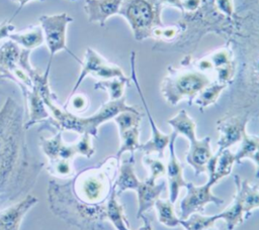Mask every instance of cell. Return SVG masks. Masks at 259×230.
<instances>
[{"label":"cell","instance_id":"cell-1","mask_svg":"<svg viewBox=\"0 0 259 230\" xmlns=\"http://www.w3.org/2000/svg\"><path fill=\"white\" fill-rule=\"evenodd\" d=\"M24 108L7 97L0 108V208L22 200L35 186L46 163L26 143Z\"/></svg>","mask_w":259,"mask_h":230},{"label":"cell","instance_id":"cell-2","mask_svg":"<svg viewBox=\"0 0 259 230\" xmlns=\"http://www.w3.org/2000/svg\"><path fill=\"white\" fill-rule=\"evenodd\" d=\"M49 208L55 216L79 230H103L106 203L90 205L79 200L73 192L71 179L60 184L50 181L47 190Z\"/></svg>","mask_w":259,"mask_h":230},{"label":"cell","instance_id":"cell-3","mask_svg":"<svg viewBox=\"0 0 259 230\" xmlns=\"http://www.w3.org/2000/svg\"><path fill=\"white\" fill-rule=\"evenodd\" d=\"M119 160L108 156L98 164L80 170L71 179L72 189L76 197L90 205L104 204L117 176Z\"/></svg>","mask_w":259,"mask_h":230},{"label":"cell","instance_id":"cell-4","mask_svg":"<svg viewBox=\"0 0 259 230\" xmlns=\"http://www.w3.org/2000/svg\"><path fill=\"white\" fill-rule=\"evenodd\" d=\"M209 84L210 80L201 72H184L165 78L161 91L168 103L177 105L185 98L192 101Z\"/></svg>","mask_w":259,"mask_h":230},{"label":"cell","instance_id":"cell-5","mask_svg":"<svg viewBox=\"0 0 259 230\" xmlns=\"http://www.w3.org/2000/svg\"><path fill=\"white\" fill-rule=\"evenodd\" d=\"M39 26L42 29L45 42L50 52L49 64L52 65L54 55L61 51H67L71 56L81 64V61L67 46V28L73 18L66 12L53 15H41L38 18Z\"/></svg>","mask_w":259,"mask_h":230},{"label":"cell","instance_id":"cell-6","mask_svg":"<svg viewBox=\"0 0 259 230\" xmlns=\"http://www.w3.org/2000/svg\"><path fill=\"white\" fill-rule=\"evenodd\" d=\"M87 76H93L101 80L125 78L122 70L119 67L107 63L97 51H95L91 47L86 48V51L84 54V61L81 62L80 74L69 96L76 93L81 83L84 81V79Z\"/></svg>","mask_w":259,"mask_h":230},{"label":"cell","instance_id":"cell-7","mask_svg":"<svg viewBox=\"0 0 259 230\" xmlns=\"http://www.w3.org/2000/svg\"><path fill=\"white\" fill-rule=\"evenodd\" d=\"M118 14L127 20L138 40L148 36L147 32L154 22L155 12L147 0H123Z\"/></svg>","mask_w":259,"mask_h":230},{"label":"cell","instance_id":"cell-8","mask_svg":"<svg viewBox=\"0 0 259 230\" xmlns=\"http://www.w3.org/2000/svg\"><path fill=\"white\" fill-rule=\"evenodd\" d=\"M213 185L206 182L204 185L195 186L192 183H187L186 196L180 202V219H187L191 214L203 213L205 206L208 203H213L217 206L224 204V200L217 197L211 192Z\"/></svg>","mask_w":259,"mask_h":230},{"label":"cell","instance_id":"cell-9","mask_svg":"<svg viewBox=\"0 0 259 230\" xmlns=\"http://www.w3.org/2000/svg\"><path fill=\"white\" fill-rule=\"evenodd\" d=\"M39 147L48 161L66 159L74 160L78 155L77 147L75 142L68 143L63 138L62 131H56L55 134L51 137H39Z\"/></svg>","mask_w":259,"mask_h":230},{"label":"cell","instance_id":"cell-10","mask_svg":"<svg viewBox=\"0 0 259 230\" xmlns=\"http://www.w3.org/2000/svg\"><path fill=\"white\" fill-rule=\"evenodd\" d=\"M131 61H132V72H133V79L136 83V87L139 91V94H140V97L143 101V104H144V107L146 109V112H147V115H148V118H149V122H150V125L152 127V137L151 139H149L146 143L144 144H141V147L140 149L143 150L146 154H150V153H153V152H157L158 153V156L160 158H162L164 156V151L166 149V147L168 146L169 144V141H170V138H171V134H164L162 133L158 127L156 126L154 120H153V117L149 111V108H148V105L146 103V100L143 96V93L141 91V88H140V85L137 81V78H136V73H135V52H132V58H131Z\"/></svg>","mask_w":259,"mask_h":230},{"label":"cell","instance_id":"cell-11","mask_svg":"<svg viewBox=\"0 0 259 230\" xmlns=\"http://www.w3.org/2000/svg\"><path fill=\"white\" fill-rule=\"evenodd\" d=\"M37 202V197L28 194L17 203L0 210V230H19L26 213Z\"/></svg>","mask_w":259,"mask_h":230},{"label":"cell","instance_id":"cell-12","mask_svg":"<svg viewBox=\"0 0 259 230\" xmlns=\"http://www.w3.org/2000/svg\"><path fill=\"white\" fill-rule=\"evenodd\" d=\"M177 137L176 132L171 133V138L169 141V161L166 166V177H167V183H168V189H169V200L174 204L178 198L179 192L181 188H185L187 186V183L184 180L183 177V166L178 160L175 150H174V143L175 139Z\"/></svg>","mask_w":259,"mask_h":230},{"label":"cell","instance_id":"cell-13","mask_svg":"<svg viewBox=\"0 0 259 230\" xmlns=\"http://www.w3.org/2000/svg\"><path fill=\"white\" fill-rule=\"evenodd\" d=\"M247 122L248 120L246 117L239 116L227 117L218 121L217 125L220 132L218 152L228 149L230 146L242 140L243 134L246 131Z\"/></svg>","mask_w":259,"mask_h":230},{"label":"cell","instance_id":"cell-14","mask_svg":"<svg viewBox=\"0 0 259 230\" xmlns=\"http://www.w3.org/2000/svg\"><path fill=\"white\" fill-rule=\"evenodd\" d=\"M213 156L210 148V137L196 139L189 143L186 161L193 168L195 176L206 172L207 163Z\"/></svg>","mask_w":259,"mask_h":230},{"label":"cell","instance_id":"cell-15","mask_svg":"<svg viewBox=\"0 0 259 230\" xmlns=\"http://www.w3.org/2000/svg\"><path fill=\"white\" fill-rule=\"evenodd\" d=\"M123 0H86L84 10L89 22H97L101 26L112 15L119 12Z\"/></svg>","mask_w":259,"mask_h":230},{"label":"cell","instance_id":"cell-16","mask_svg":"<svg viewBox=\"0 0 259 230\" xmlns=\"http://www.w3.org/2000/svg\"><path fill=\"white\" fill-rule=\"evenodd\" d=\"M166 188V182H162L161 184L157 185L156 181H153L149 178L141 181L140 186L137 189L138 195V215L137 217L140 218L146 211L152 208L156 201L160 198V195Z\"/></svg>","mask_w":259,"mask_h":230},{"label":"cell","instance_id":"cell-17","mask_svg":"<svg viewBox=\"0 0 259 230\" xmlns=\"http://www.w3.org/2000/svg\"><path fill=\"white\" fill-rule=\"evenodd\" d=\"M235 162V154L229 149L217 152L207 163L208 182L214 185L223 178L229 176Z\"/></svg>","mask_w":259,"mask_h":230},{"label":"cell","instance_id":"cell-18","mask_svg":"<svg viewBox=\"0 0 259 230\" xmlns=\"http://www.w3.org/2000/svg\"><path fill=\"white\" fill-rule=\"evenodd\" d=\"M134 165L135 157L133 154H131L128 158L123 159L118 165L117 176L113 183V187L117 195L128 190L137 191L138 187L140 186L141 181L138 179L136 175Z\"/></svg>","mask_w":259,"mask_h":230},{"label":"cell","instance_id":"cell-19","mask_svg":"<svg viewBox=\"0 0 259 230\" xmlns=\"http://www.w3.org/2000/svg\"><path fill=\"white\" fill-rule=\"evenodd\" d=\"M234 179H235V185H236V194H235L234 201L223 212L219 213L220 218L226 222L228 230H234L238 225L243 223L245 218L243 198L240 190L241 179L238 175H235Z\"/></svg>","mask_w":259,"mask_h":230},{"label":"cell","instance_id":"cell-20","mask_svg":"<svg viewBox=\"0 0 259 230\" xmlns=\"http://www.w3.org/2000/svg\"><path fill=\"white\" fill-rule=\"evenodd\" d=\"M8 38L27 50H33L45 42L44 32L39 25H32L17 32L14 31Z\"/></svg>","mask_w":259,"mask_h":230},{"label":"cell","instance_id":"cell-21","mask_svg":"<svg viewBox=\"0 0 259 230\" xmlns=\"http://www.w3.org/2000/svg\"><path fill=\"white\" fill-rule=\"evenodd\" d=\"M106 217L116 230H131L123 212V206L117 200V194L113 187L106 201Z\"/></svg>","mask_w":259,"mask_h":230},{"label":"cell","instance_id":"cell-22","mask_svg":"<svg viewBox=\"0 0 259 230\" xmlns=\"http://www.w3.org/2000/svg\"><path fill=\"white\" fill-rule=\"evenodd\" d=\"M241 147L235 154V161L250 158L256 164V178L259 179V137L250 136L245 131L241 140Z\"/></svg>","mask_w":259,"mask_h":230},{"label":"cell","instance_id":"cell-23","mask_svg":"<svg viewBox=\"0 0 259 230\" xmlns=\"http://www.w3.org/2000/svg\"><path fill=\"white\" fill-rule=\"evenodd\" d=\"M169 125L173 128V131L178 134L184 135L188 140L189 143L196 140V133H195V122L189 117L185 110L179 111L174 117L167 121Z\"/></svg>","mask_w":259,"mask_h":230},{"label":"cell","instance_id":"cell-24","mask_svg":"<svg viewBox=\"0 0 259 230\" xmlns=\"http://www.w3.org/2000/svg\"><path fill=\"white\" fill-rule=\"evenodd\" d=\"M154 206L157 211V218L161 224L169 228L179 226L180 218L175 214L173 203L169 199L159 198Z\"/></svg>","mask_w":259,"mask_h":230},{"label":"cell","instance_id":"cell-25","mask_svg":"<svg viewBox=\"0 0 259 230\" xmlns=\"http://www.w3.org/2000/svg\"><path fill=\"white\" fill-rule=\"evenodd\" d=\"M140 125H136L132 128H128L124 130L123 132L119 133L120 136V146L115 154V157L119 160L121 155L128 151L131 154L134 155V152L137 149H140L141 143L139 141V136H140Z\"/></svg>","mask_w":259,"mask_h":230},{"label":"cell","instance_id":"cell-26","mask_svg":"<svg viewBox=\"0 0 259 230\" xmlns=\"http://www.w3.org/2000/svg\"><path fill=\"white\" fill-rule=\"evenodd\" d=\"M128 78H114L109 80H101L94 84L95 90H104L108 93L109 101L118 100L123 97L124 87L128 83Z\"/></svg>","mask_w":259,"mask_h":230},{"label":"cell","instance_id":"cell-27","mask_svg":"<svg viewBox=\"0 0 259 230\" xmlns=\"http://www.w3.org/2000/svg\"><path fill=\"white\" fill-rule=\"evenodd\" d=\"M240 190L243 198L245 217H247V214L259 208V185H252L249 181L244 180L240 184Z\"/></svg>","mask_w":259,"mask_h":230},{"label":"cell","instance_id":"cell-28","mask_svg":"<svg viewBox=\"0 0 259 230\" xmlns=\"http://www.w3.org/2000/svg\"><path fill=\"white\" fill-rule=\"evenodd\" d=\"M220 214L203 215L201 213L191 214L187 219H180L179 225L185 230H204L220 220Z\"/></svg>","mask_w":259,"mask_h":230},{"label":"cell","instance_id":"cell-29","mask_svg":"<svg viewBox=\"0 0 259 230\" xmlns=\"http://www.w3.org/2000/svg\"><path fill=\"white\" fill-rule=\"evenodd\" d=\"M227 87V84H209L204 89H202L197 96L193 99L194 103L200 108L202 111L204 108L214 104L221 94V92Z\"/></svg>","mask_w":259,"mask_h":230},{"label":"cell","instance_id":"cell-30","mask_svg":"<svg viewBox=\"0 0 259 230\" xmlns=\"http://www.w3.org/2000/svg\"><path fill=\"white\" fill-rule=\"evenodd\" d=\"M46 166H47L48 172L51 176H54L58 179L70 180L75 176V169H74L72 160L60 159V160L48 161Z\"/></svg>","mask_w":259,"mask_h":230},{"label":"cell","instance_id":"cell-31","mask_svg":"<svg viewBox=\"0 0 259 230\" xmlns=\"http://www.w3.org/2000/svg\"><path fill=\"white\" fill-rule=\"evenodd\" d=\"M114 122L117 124L118 132L121 133L124 130L132 128L136 125H140L142 116L140 112H133V111H123L117 114L113 118Z\"/></svg>","mask_w":259,"mask_h":230},{"label":"cell","instance_id":"cell-32","mask_svg":"<svg viewBox=\"0 0 259 230\" xmlns=\"http://www.w3.org/2000/svg\"><path fill=\"white\" fill-rule=\"evenodd\" d=\"M143 163L149 172L148 178L153 181H157L159 178L166 175V166L159 158H154L147 154L143 158Z\"/></svg>","mask_w":259,"mask_h":230},{"label":"cell","instance_id":"cell-33","mask_svg":"<svg viewBox=\"0 0 259 230\" xmlns=\"http://www.w3.org/2000/svg\"><path fill=\"white\" fill-rule=\"evenodd\" d=\"M89 106V100L84 94H73L68 97L66 104L63 106L66 110L78 115L87 110Z\"/></svg>","mask_w":259,"mask_h":230},{"label":"cell","instance_id":"cell-34","mask_svg":"<svg viewBox=\"0 0 259 230\" xmlns=\"http://www.w3.org/2000/svg\"><path fill=\"white\" fill-rule=\"evenodd\" d=\"M78 155L85 156L86 158H91L95 153V148L92 144V136L90 134L84 133L80 134L79 138L75 141Z\"/></svg>","mask_w":259,"mask_h":230},{"label":"cell","instance_id":"cell-35","mask_svg":"<svg viewBox=\"0 0 259 230\" xmlns=\"http://www.w3.org/2000/svg\"><path fill=\"white\" fill-rule=\"evenodd\" d=\"M12 19L13 17L5 19L2 22H0V40L4 38H8L9 35L15 31L16 27L12 23Z\"/></svg>","mask_w":259,"mask_h":230},{"label":"cell","instance_id":"cell-36","mask_svg":"<svg viewBox=\"0 0 259 230\" xmlns=\"http://www.w3.org/2000/svg\"><path fill=\"white\" fill-rule=\"evenodd\" d=\"M218 4H219V7L225 11V12H228L230 13L232 11V3H231V0H218Z\"/></svg>","mask_w":259,"mask_h":230},{"label":"cell","instance_id":"cell-37","mask_svg":"<svg viewBox=\"0 0 259 230\" xmlns=\"http://www.w3.org/2000/svg\"><path fill=\"white\" fill-rule=\"evenodd\" d=\"M13 2H15V3H17L18 4V9L14 12V14L12 15V17L14 18V16L22 9V7L24 6V5H26L28 2H30V1H35V0H12ZM37 1H45V0H37Z\"/></svg>","mask_w":259,"mask_h":230},{"label":"cell","instance_id":"cell-38","mask_svg":"<svg viewBox=\"0 0 259 230\" xmlns=\"http://www.w3.org/2000/svg\"><path fill=\"white\" fill-rule=\"evenodd\" d=\"M139 219H142V220H143V226L140 227L139 230H152L151 223L149 222V220H148L144 215H142Z\"/></svg>","mask_w":259,"mask_h":230},{"label":"cell","instance_id":"cell-39","mask_svg":"<svg viewBox=\"0 0 259 230\" xmlns=\"http://www.w3.org/2000/svg\"><path fill=\"white\" fill-rule=\"evenodd\" d=\"M5 81H8L5 77H4V75L0 72V93H1V88H2V85H3V83L5 82Z\"/></svg>","mask_w":259,"mask_h":230},{"label":"cell","instance_id":"cell-40","mask_svg":"<svg viewBox=\"0 0 259 230\" xmlns=\"http://www.w3.org/2000/svg\"><path fill=\"white\" fill-rule=\"evenodd\" d=\"M204 230H219V229L214 225H212V226H210V227H208V228H206Z\"/></svg>","mask_w":259,"mask_h":230},{"label":"cell","instance_id":"cell-41","mask_svg":"<svg viewBox=\"0 0 259 230\" xmlns=\"http://www.w3.org/2000/svg\"><path fill=\"white\" fill-rule=\"evenodd\" d=\"M70 1H76V0H70Z\"/></svg>","mask_w":259,"mask_h":230}]
</instances>
